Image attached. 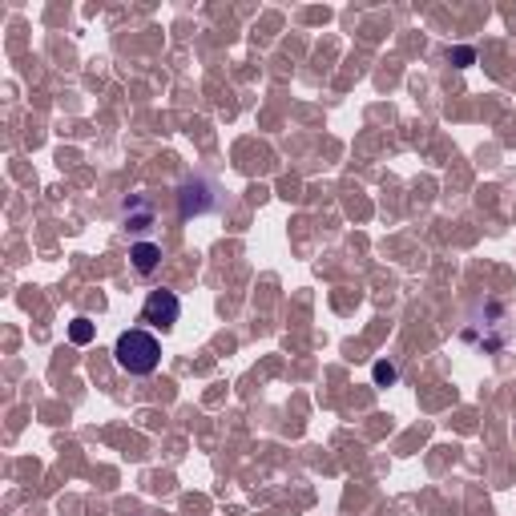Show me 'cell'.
<instances>
[{
    "instance_id": "obj_1",
    "label": "cell",
    "mask_w": 516,
    "mask_h": 516,
    "mask_svg": "<svg viewBox=\"0 0 516 516\" xmlns=\"http://www.w3.org/2000/svg\"><path fill=\"white\" fill-rule=\"evenodd\" d=\"M113 359H117V367L129 371V375H149V371H158V363H161V343L149 335V331L133 327V331H125V335L117 339Z\"/></svg>"
},
{
    "instance_id": "obj_2",
    "label": "cell",
    "mask_w": 516,
    "mask_h": 516,
    "mask_svg": "<svg viewBox=\"0 0 516 516\" xmlns=\"http://www.w3.org/2000/svg\"><path fill=\"white\" fill-rule=\"evenodd\" d=\"M177 315H182V303H177L174 290H154V294L145 299V306H142V322L161 327V331H170V327L177 322Z\"/></svg>"
},
{
    "instance_id": "obj_3",
    "label": "cell",
    "mask_w": 516,
    "mask_h": 516,
    "mask_svg": "<svg viewBox=\"0 0 516 516\" xmlns=\"http://www.w3.org/2000/svg\"><path fill=\"white\" fill-rule=\"evenodd\" d=\"M129 258H133L137 274H149V271H154V266L161 262V246H154V242H137V246L129 250Z\"/></svg>"
},
{
    "instance_id": "obj_4",
    "label": "cell",
    "mask_w": 516,
    "mask_h": 516,
    "mask_svg": "<svg viewBox=\"0 0 516 516\" xmlns=\"http://www.w3.org/2000/svg\"><path fill=\"white\" fill-rule=\"evenodd\" d=\"M69 335H73V343H89V339H93V322H89V319H73Z\"/></svg>"
},
{
    "instance_id": "obj_5",
    "label": "cell",
    "mask_w": 516,
    "mask_h": 516,
    "mask_svg": "<svg viewBox=\"0 0 516 516\" xmlns=\"http://www.w3.org/2000/svg\"><path fill=\"white\" fill-rule=\"evenodd\" d=\"M149 214H154V210L145 206V202H137V210H133V214H125V222L133 226V230H137V226H145V222H149Z\"/></svg>"
},
{
    "instance_id": "obj_6",
    "label": "cell",
    "mask_w": 516,
    "mask_h": 516,
    "mask_svg": "<svg viewBox=\"0 0 516 516\" xmlns=\"http://www.w3.org/2000/svg\"><path fill=\"white\" fill-rule=\"evenodd\" d=\"M375 379H379V383H391V379H395V367H391V363H375Z\"/></svg>"
}]
</instances>
